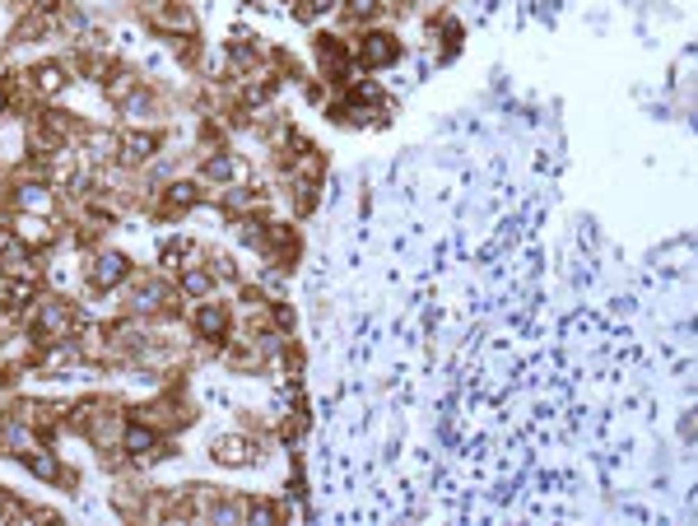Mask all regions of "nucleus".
Segmentation results:
<instances>
[{
	"label": "nucleus",
	"instance_id": "1",
	"mask_svg": "<svg viewBox=\"0 0 698 526\" xmlns=\"http://www.w3.org/2000/svg\"><path fill=\"white\" fill-rule=\"evenodd\" d=\"M363 61H368V65L396 61V42H391L387 33H372V38H363Z\"/></svg>",
	"mask_w": 698,
	"mask_h": 526
},
{
	"label": "nucleus",
	"instance_id": "2",
	"mask_svg": "<svg viewBox=\"0 0 698 526\" xmlns=\"http://www.w3.org/2000/svg\"><path fill=\"white\" fill-rule=\"evenodd\" d=\"M122 275H126V256H103V261H98V270H93V279H98V284H117Z\"/></svg>",
	"mask_w": 698,
	"mask_h": 526
},
{
	"label": "nucleus",
	"instance_id": "3",
	"mask_svg": "<svg viewBox=\"0 0 698 526\" xmlns=\"http://www.w3.org/2000/svg\"><path fill=\"white\" fill-rule=\"evenodd\" d=\"M126 447L135 452V457H144V452L154 447V434H149V429H131V434H126Z\"/></svg>",
	"mask_w": 698,
	"mask_h": 526
},
{
	"label": "nucleus",
	"instance_id": "4",
	"mask_svg": "<svg viewBox=\"0 0 698 526\" xmlns=\"http://www.w3.org/2000/svg\"><path fill=\"white\" fill-rule=\"evenodd\" d=\"M201 331H205V336H219V331H224V312H219V308H205V312H201Z\"/></svg>",
	"mask_w": 698,
	"mask_h": 526
},
{
	"label": "nucleus",
	"instance_id": "5",
	"mask_svg": "<svg viewBox=\"0 0 698 526\" xmlns=\"http://www.w3.org/2000/svg\"><path fill=\"white\" fill-rule=\"evenodd\" d=\"M28 466L38 470V475H56V461H51L47 452H33V457H28Z\"/></svg>",
	"mask_w": 698,
	"mask_h": 526
},
{
	"label": "nucleus",
	"instance_id": "6",
	"mask_svg": "<svg viewBox=\"0 0 698 526\" xmlns=\"http://www.w3.org/2000/svg\"><path fill=\"white\" fill-rule=\"evenodd\" d=\"M186 289H191V294H205V289H210V279H205L201 270H191V275H186Z\"/></svg>",
	"mask_w": 698,
	"mask_h": 526
},
{
	"label": "nucleus",
	"instance_id": "7",
	"mask_svg": "<svg viewBox=\"0 0 698 526\" xmlns=\"http://www.w3.org/2000/svg\"><path fill=\"white\" fill-rule=\"evenodd\" d=\"M349 10H354V15H372V10H377V0H349Z\"/></svg>",
	"mask_w": 698,
	"mask_h": 526
}]
</instances>
